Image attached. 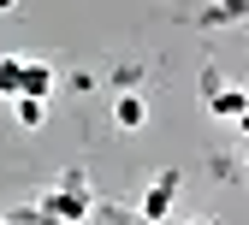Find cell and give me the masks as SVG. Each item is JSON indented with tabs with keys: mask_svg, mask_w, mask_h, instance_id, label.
<instances>
[{
	"mask_svg": "<svg viewBox=\"0 0 249 225\" xmlns=\"http://www.w3.org/2000/svg\"><path fill=\"white\" fill-rule=\"evenodd\" d=\"M89 208H95V196H89V178L71 166V172H59V184L42 196V219L48 225H71V219H83Z\"/></svg>",
	"mask_w": 249,
	"mask_h": 225,
	"instance_id": "cell-1",
	"label": "cell"
},
{
	"mask_svg": "<svg viewBox=\"0 0 249 225\" xmlns=\"http://www.w3.org/2000/svg\"><path fill=\"white\" fill-rule=\"evenodd\" d=\"M172 196H178V172H154V184L142 190V202H137V213H142L148 225H160V219L172 213Z\"/></svg>",
	"mask_w": 249,
	"mask_h": 225,
	"instance_id": "cell-2",
	"label": "cell"
},
{
	"mask_svg": "<svg viewBox=\"0 0 249 225\" xmlns=\"http://www.w3.org/2000/svg\"><path fill=\"white\" fill-rule=\"evenodd\" d=\"M113 124H119L124 137H137L142 124H148V101H142L137 89H119V101H113Z\"/></svg>",
	"mask_w": 249,
	"mask_h": 225,
	"instance_id": "cell-3",
	"label": "cell"
},
{
	"mask_svg": "<svg viewBox=\"0 0 249 225\" xmlns=\"http://www.w3.org/2000/svg\"><path fill=\"white\" fill-rule=\"evenodd\" d=\"M53 83H59V71L48 66V59H24V89H18V95H42V101H48Z\"/></svg>",
	"mask_w": 249,
	"mask_h": 225,
	"instance_id": "cell-4",
	"label": "cell"
},
{
	"mask_svg": "<svg viewBox=\"0 0 249 225\" xmlns=\"http://www.w3.org/2000/svg\"><path fill=\"white\" fill-rule=\"evenodd\" d=\"M12 119H18V131H42L48 124V101L42 95H12Z\"/></svg>",
	"mask_w": 249,
	"mask_h": 225,
	"instance_id": "cell-5",
	"label": "cell"
},
{
	"mask_svg": "<svg viewBox=\"0 0 249 225\" xmlns=\"http://www.w3.org/2000/svg\"><path fill=\"white\" fill-rule=\"evenodd\" d=\"M18 89H24V59L18 53H0V101H12Z\"/></svg>",
	"mask_w": 249,
	"mask_h": 225,
	"instance_id": "cell-6",
	"label": "cell"
},
{
	"mask_svg": "<svg viewBox=\"0 0 249 225\" xmlns=\"http://www.w3.org/2000/svg\"><path fill=\"white\" fill-rule=\"evenodd\" d=\"M137 77H142L137 66H119V71H113V83H119V89H137Z\"/></svg>",
	"mask_w": 249,
	"mask_h": 225,
	"instance_id": "cell-7",
	"label": "cell"
},
{
	"mask_svg": "<svg viewBox=\"0 0 249 225\" xmlns=\"http://www.w3.org/2000/svg\"><path fill=\"white\" fill-rule=\"evenodd\" d=\"M66 83H71V89H77V95H89V89H95V71H71V77H66Z\"/></svg>",
	"mask_w": 249,
	"mask_h": 225,
	"instance_id": "cell-8",
	"label": "cell"
},
{
	"mask_svg": "<svg viewBox=\"0 0 249 225\" xmlns=\"http://www.w3.org/2000/svg\"><path fill=\"white\" fill-rule=\"evenodd\" d=\"M237 131H243V137H249V113H243V119H237Z\"/></svg>",
	"mask_w": 249,
	"mask_h": 225,
	"instance_id": "cell-9",
	"label": "cell"
},
{
	"mask_svg": "<svg viewBox=\"0 0 249 225\" xmlns=\"http://www.w3.org/2000/svg\"><path fill=\"white\" fill-rule=\"evenodd\" d=\"M12 6H18V0H0V12H12Z\"/></svg>",
	"mask_w": 249,
	"mask_h": 225,
	"instance_id": "cell-10",
	"label": "cell"
},
{
	"mask_svg": "<svg viewBox=\"0 0 249 225\" xmlns=\"http://www.w3.org/2000/svg\"><path fill=\"white\" fill-rule=\"evenodd\" d=\"M184 225H213V219H184Z\"/></svg>",
	"mask_w": 249,
	"mask_h": 225,
	"instance_id": "cell-11",
	"label": "cell"
},
{
	"mask_svg": "<svg viewBox=\"0 0 249 225\" xmlns=\"http://www.w3.org/2000/svg\"><path fill=\"white\" fill-rule=\"evenodd\" d=\"M0 225H18V219H0Z\"/></svg>",
	"mask_w": 249,
	"mask_h": 225,
	"instance_id": "cell-12",
	"label": "cell"
}]
</instances>
